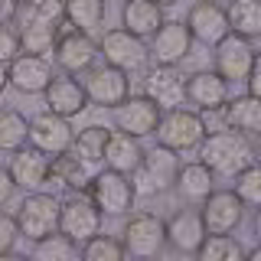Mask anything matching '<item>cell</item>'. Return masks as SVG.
I'll return each mask as SVG.
<instances>
[{"label":"cell","mask_w":261,"mask_h":261,"mask_svg":"<svg viewBox=\"0 0 261 261\" xmlns=\"http://www.w3.org/2000/svg\"><path fill=\"white\" fill-rule=\"evenodd\" d=\"M196 150H199V163H206L212 170V176H235L242 167L255 163L251 137H245V134H239V130H232V127L209 130Z\"/></svg>","instance_id":"6da1fadb"},{"label":"cell","mask_w":261,"mask_h":261,"mask_svg":"<svg viewBox=\"0 0 261 261\" xmlns=\"http://www.w3.org/2000/svg\"><path fill=\"white\" fill-rule=\"evenodd\" d=\"M179 170V153L167 150V147H150L144 150L141 163L130 170V186L137 196H163L173 193V179Z\"/></svg>","instance_id":"7a4b0ae2"},{"label":"cell","mask_w":261,"mask_h":261,"mask_svg":"<svg viewBox=\"0 0 261 261\" xmlns=\"http://www.w3.org/2000/svg\"><path fill=\"white\" fill-rule=\"evenodd\" d=\"M153 137H157L160 147L173 153H190L199 147V141L206 137V127L199 121V111H190V108H167L160 111V121L153 127Z\"/></svg>","instance_id":"3957f363"},{"label":"cell","mask_w":261,"mask_h":261,"mask_svg":"<svg viewBox=\"0 0 261 261\" xmlns=\"http://www.w3.org/2000/svg\"><path fill=\"white\" fill-rule=\"evenodd\" d=\"M121 245L130 258H160L167 251V225L160 212H137L121 228Z\"/></svg>","instance_id":"277c9868"},{"label":"cell","mask_w":261,"mask_h":261,"mask_svg":"<svg viewBox=\"0 0 261 261\" xmlns=\"http://www.w3.org/2000/svg\"><path fill=\"white\" fill-rule=\"evenodd\" d=\"M88 199L98 206L101 216H127L134 209V186H130V176L127 173H118V170H108L101 167L98 173H92L88 179Z\"/></svg>","instance_id":"5b68a950"},{"label":"cell","mask_w":261,"mask_h":261,"mask_svg":"<svg viewBox=\"0 0 261 261\" xmlns=\"http://www.w3.org/2000/svg\"><path fill=\"white\" fill-rule=\"evenodd\" d=\"M98 56H101L108 65L127 72V75H141V72L150 65V49L141 36L127 33L124 27L118 30H105V36L98 39Z\"/></svg>","instance_id":"8992f818"},{"label":"cell","mask_w":261,"mask_h":261,"mask_svg":"<svg viewBox=\"0 0 261 261\" xmlns=\"http://www.w3.org/2000/svg\"><path fill=\"white\" fill-rule=\"evenodd\" d=\"M16 228H20V239L36 242L43 235L56 232V222H59V199L53 193H39L30 190L16 206Z\"/></svg>","instance_id":"52a82bcc"},{"label":"cell","mask_w":261,"mask_h":261,"mask_svg":"<svg viewBox=\"0 0 261 261\" xmlns=\"http://www.w3.org/2000/svg\"><path fill=\"white\" fill-rule=\"evenodd\" d=\"M82 75L85 79H79V82L88 95V105H98V108L111 111L114 105H121L130 95V75L121 72V69H114V65H108V62L92 65V69H85Z\"/></svg>","instance_id":"ba28073f"},{"label":"cell","mask_w":261,"mask_h":261,"mask_svg":"<svg viewBox=\"0 0 261 261\" xmlns=\"http://www.w3.org/2000/svg\"><path fill=\"white\" fill-rule=\"evenodd\" d=\"M53 65L65 75H82L85 69H92L98 59V43L92 39V33H82V30H69L59 33L53 43Z\"/></svg>","instance_id":"9c48e42d"},{"label":"cell","mask_w":261,"mask_h":261,"mask_svg":"<svg viewBox=\"0 0 261 261\" xmlns=\"http://www.w3.org/2000/svg\"><path fill=\"white\" fill-rule=\"evenodd\" d=\"M56 228L82 245L95 232H101V212L88 199V193H72L59 202V222H56Z\"/></svg>","instance_id":"30bf717a"},{"label":"cell","mask_w":261,"mask_h":261,"mask_svg":"<svg viewBox=\"0 0 261 261\" xmlns=\"http://www.w3.org/2000/svg\"><path fill=\"white\" fill-rule=\"evenodd\" d=\"M199 219L206 235H228L242 225L245 206L232 190H212L206 199L199 202Z\"/></svg>","instance_id":"8fae6325"},{"label":"cell","mask_w":261,"mask_h":261,"mask_svg":"<svg viewBox=\"0 0 261 261\" xmlns=\"http://www.w3.org/2000/svg\"><path fill=\"white\" fill-rule=\"evenodd\" d=\"M160 105L153 98H147L144 92L141 95H127L121 105L111 108V118H114V130H124L130 137H150L153 127L160 121Z\"/></svg>","instance_id":"7c38bea8"},{"label":"cell","mask_w":261,"mask_h":261,"mask_svg":"<svg viewBox=\"0 0 261 261\" xmlns=\"http://www.w3.org/2000/svg\"><path fill=\"white\" fill-rule=\"evenodd\" d=\"M75 137L69 118H59L53 111H39L30 118V127H27V144L43 150L46 157H56V153H65Z\"/></svg>","instance_id":"4fadbf2b"},{"label":"cell","mask_w":261,"mask_h":261,"mask_svg":"<svg viewBox=\"0 0 261 261\" xmlns=\"http://www.w3.org/2000/svg\"><path fill=\"white\" fill-rule=\"evenodd\" d=\"M56 69L46 56L20 53L13 62H7V85L20 95H43V88L53 82Z\"/></svg>","instance_id":"5bb4252c"},{"label":"cell","mask_w":261,"mask_h":261,"mask_svg":"<svg viewBox=\"0 0 261 261\" xmlns=\"http://www.w3.org/2000/svg\"><path fill=\"white\" fill-rule=\"evenodd\" d=\"M193 56V36L183 20H163L150 36V59L160 65H179Z\"/></svg>","instance_id":"9a60e30c"},{"label":"cell","mask_w":261,"mask_h":261,"mask_svg":"<svg viewBox=\"0 0 261 261\" xmlns=\"http://www.w3.org/2000/svg\"><path fill=\"white\" fill-rule=\"evenodd\" d=\"M255 49H251L248 39L235 36V33H225L216 46H212V69L219 72L225 82H242L245 72L255 62Z\"/></svg>","instance_id":"2e32d148"},{"label":"cell","mask_w":261,"mask_h":261,"mask_svg":"<svg viewBox=\"0 0 261 261\" xmlns=\"http://www.w3.org/2000/svg\"><path fill=\"white\" fill-rule=\"evenodd\" d=\"M183 23H186V30H190L193 43H202V46H216L228 33L225 7L219 4V0H196Z\"/></svg>","instance_id":"e0dca14e"},{"label":"cell","mask_w":261,"mask_h":261,"mask_svg":"<svg viewBox=\"0 0 261 261\" xmlns=\"http://www.w3.org/2000/svg\"><path fill=\"white\" fill-rule=\"evenodd\" d=\"M141 75H144L141 79L144 82V95L153 98L163 111H167V108H179V105L186 101V95H183V75L176 72V65L153 62V65H147Z\"/></svg>","instance_id":"ac0fdd59"},{"label":"cell","mask_w":261,"mask_h":261,"mask_svg":"<svg viewBox=\"0 0 261 261\" xmlns=\"http://www.w3.org/2000/svg\"><path fill=\"white\" fill-rule=\"evenodd\" d=\"M49 163L53 157H46L43 150H36V147H16L10 153V167H7V173H10L13 186L16 190H39V186L49 179Z\"/></svg>","instance_id":"d6986e66"},{"label":"cell","mask_w":261,"mask_h":261,"mask_svg":"<svg viewBox=\"0 0 261 261\" xmlns=\"http://www.w3.org/2000/svg\"><path fill=\"white\" fill-rule=\"evenodd\" d=\"M43 98H46V111L59 114V118H75L88 108V95L82 88V82L75 75H53V82L43 88Z\"/></svg>","instance_id":"ffe728a7"},{"label":"cell","mask_w":261,"mask_h":261,"mask_svg":"<svg viewBox=\"0 0 261 261\" xmlns=\"http://www.w3.org/2000/svg\"><path fill=\"white\" fill-rule=\"evenodd\" d=\"M183 95L186 101L196 108H219L228 98V82L219 75L216 69H196L190 75H183Z\"/></svg>","instance_id":"44dd1931"},{"label":"cell","mask_w":261,"mask_h":261,"mask_svg":"<svg viewBox=\"0 0 261 261\" xmlns=\"http://www.w3.org/2000/svg\"><path fill=\"white\" fill-rule=\"evenodd\" d=\"M167 225V245L179 255H196L199 242L206 239V228H202L199 209H183L179 206L170 219H163Z\"/></svg>","instance_id":"7402d4cb"},{"label":"cell","mask_w":261,"mask_h":261,"mask_svg":"<svg viewBox=\"0 0 261 261\" xmlns=\"http://www.w3.org/2000/svg\"><path fill=\"white\" fill-rule=\"evenodd\" d=\"M16 10L27 13V20L16 23V30H20V53L49 56V53H53V43H56V36H59V27H62V23H53V20H46L43 13L27 10V7H16Z\"/></svg>","instance_id":"603a6c76"},{"label":"cell","mask_w":261,"mask_h":261,"mask_svg":"<svg viewBox=\"0 0 261 261\" xmlns=\"http://www.w3.org/2000/svg\"><path fill=\"white\" fill-rule=\"evenodd\" d=\"M212 190H216V176H212V170L206 167V163H199V160L179 163L176 179H173V193H176L183 202L199 206V202L206 199Z\"/></svg>","instance_id":"cb8c5ba5"},{"label":"cell","mask_w":261,"mask_h":261,"mask_svg":"<svg viewBox=\"0 0 261 261\" xmlns=\"http://www.w3.org/2000/svg\"><path fill=\"white\" fill-rule=\"evenodd\" d=\"M121 27L127 33H134V36L141 39H150L157 27L167 16H163V7L153 4V0H121Z\"/></svg>","instance_id":"d4e9b609"},{"label":"cell","mask_w":261,"mask_h":261,"mask_svg":"<svg viewBox=\"0 0 261 261\" xmlns=\"http://www.w3.org/2000/svg\"><path fill=\"white\" fill-rule=\"evenodd\" d=\"M225 114V127L239 130L245 137H258L261 134V101L255 95H228L222 105Z\"/></svg>","instance_id":"484cf974"},{"label":"cell","mask_w":261,"mask_h":261,"mask_svg":"<svg viewBox=\"0 0 261 261\" xmlns=\"http://www.w3.org/2000/svg\"><path fill=\"white\" fill-rule=\"evenodd\" d=\"M144 157V147L141 137H130L124 130H108V141H105V167L118 170V173H127L141 163Z\"/></svg>","instance_id":"4316f807"},{"label":"cell","mask_w":261,"mask_h":261,"mask_svg":"<svg viewBox=\"0 0 261 261\" xmlns=\"http://www.w3.org/2000/svg\"><path fill=\"white\" fill-rule=\"evenodd\" d=\"M105 141H108V130L101 124H88L85 130H79L69 144V153L75 157L88 173H98L105 167Z\"/></svg>","instance_id":"83f0119b"},{"label":"cell","mask_w":261,"mask_h":261,"mask_svg":"<svg viewBox=\"0 0 261 261\" xmlns=\"http://www.w3.org/2000/svg\"><path fill=\"white\" fill-rule=\"evenodd\" d=\"M225 20H228V33L255 43L261 36V0H232L225 7Z\"/></svg>","instance_id":"f1b7e54d"},{"label":"cell","mask_w":261,"mask_h":261,"mask_svg":"<svg viewBox=\"0 0 261 261\" xmlns=\"http://www.w3.org/2000/svg\"><path fill=\"white\" fill-rule=\"evenodd\" d=\"M108 0H62V16L72 30L82 33H98L105 23Z\"/></svg>","instance_id":"f546056e"},{"label":"cell","mask_w":261,"mask_h":261,"mask_svg":"<svg viewBox=\"0 0 261 261\" xmlns=\"http://www.w3.org/2000/svg\"><path fill=\"white\" fill-rule=\"evenodd\" d=\"M49 176H56L65 190H72V193H85L88 190V179H92V173H88V170L82 167L69 150L53 157V163H49Z\"/></svg>","instance_id":"4dcf8cb0"},{"label":"cell","mask_w":261,"mask_h":261,"mask_svg":"<svg viewBox=\"0 0 261 261\" xmlns=\"http://www.w3.org/2000/svg\"><path fill=\"white\" fill-rule=\"evenodd\" d=\"M33 255L39 261H75L79 258V242H72L69 235H62L59 228H56V232H49V235L33 242Z\"/></svg>","instance_id":"1f68e13d"},{"label":"cell","mask_w":261,"mask_h":261,"mask_svg":"<svg viewBox=\"0 0 261 261\" xmlns=\"http://www.w3.org/2000/svg\"><path fill=\"white\" fill-rule=\"evenodd\" d=\"M196 258L199 261H242L245 248L239 239H232V232L228 235H206L199 242V248H196Z\"/></svg>","instance_id":"d6a6232c"},{"label":"cell","mask_w":261,"mask_h":261,"mask_svg":"<svg viewBox=\"0 0 261 261\" xmlns=\"http://www.w3.org/2000/svg\"><path fill=\"white\" fill-rule=\"evenodd\" d=\"M27 114L16 111V108H0V150L4 153H13L16 147L27 144Z\"/></svg>","instance_id":"836d02e7"},{"label":"cell","mask_w":261,"mask_h":261,"mask_svg":"<svg viewBox=\"0 0 261 261\" xmlns=\"http://www.w3.org/2000/svg\"><path fill=\"white\" fill-rule=\"evenodd\" d=\"M232 179H235L232 193L242 199V206L251 209V212H258V206H261V167H258V163H248V167H242Z\"/></svg>","instance_id":"e575fe53"},{"label":"cell","mask_w":261,"mask_h":261,"mask_svg":"<svg viewBox=\"0 0 261 261\" xmlns=\"http://www.w3.org/2000/svg\"><path fill=\"white\" fill-rule=\"evenodd\" d=\"M79 255L85 261H121L124 258V245H121V239H114V235L95 232L92 239H85L79 245Z\"/></svg>","instance_id":"d590c367"},{"label":"cell","mask_w":261,"mask_h":261,"mask_svg":"<svg viewBox=\"0 0 261 261\" xmlns=\"http://www.w3.org/2000/svg\"><path fill=\"white\" fill-rule=\"evenodd\" d=\"M20 56V30L13 20H0V62H13Z\"/></svg>","instance_id":"8d00e7d4"},{"label":"cell","mask_w":261,"mask_h":261,"mask_svg":"<svg viewBox=\"0 0 261 261\" xmlns=\"http://www.w3.org/2000/svg\"><path fill=\"white\" fill-rule=\"evenodd\" d=\"M16 239H20L16 219L10 216V212H4V206H0V258H10V255H13Z\"/></svg>","instance_id":"74e56055"},{"label":"cell","mask_w":261,"mask_h":261,"mask_svg":"<svg viewBox=\"0 0 261 261\" xmlns=\"http://www.w3.org/2000/svg\"><path fill=\"white\" fill-rule=\"evenodd\" d=\"M199 121H202V127H206V134H209V130H219V127H225L222 105H219V108H202V111H199Z\"/></svg>","instance_id":"f35d334b"},{"label":"cell","mask_w":261,"mask_h":261,"mask_svg":"<svg viewBox=\"0 0 261 261\" xmlns=\"http://www.w3.org/2000/svg\"><path fill=\"white\" fill-rule=\"evenodd\" d=\"M245 88H248V92H245V95H261V62H258V56H255V62H251V69L248 72H245Z\"/></svg>","instance_id":"ab89813d"},{"label":"cell","mask_w":261,"mask_h":261,"mask_svg":"<svg viewBox=\"0 0 261 261\" xmlns=\"http://www.w3.org/2000/svg\"><path fill=\"white\" fill-rule=\"evenodd\" d=\"M13 179H10V173H7V167H0V206H7V202L13 199Z\"/></svg>","instance_id":"60d3db41"},{"label":"cell","mask_w":261,"mask_h":261,"mask_svg":"<svg viewBox=\"0 0 261 261\" xmlns=\"http://www.w3.org/2000/svg\"><path fill=\"white\" fill-rule=\"evenodd\" d=\"M16 13V0H0V20H13Z\"/></svg>","instance_id":"b9f144b4"},{"label":"cell","mask_w":261,"mask_h":261,"mask_svg":"<svg viewBox=\"0 0 261 261\" xmlns=\"http://www.w3.org/2000/svg\"><path fill=\"white\" fill-rule=\"evenodd\" d=\"M7 88H10V85H7V65H4V62H0V95H4V92H7Z\"/></svg>","instance_id":"7bdbcfd3"},{"label":"cell","mask_w":261,"mask_h":261,"mask_svg":"<svg viewBox=\"0 0 261 261\" xmlns=\"http://www.w3.org/2000/svg\"><path fill=\"white\" fill-rule=\"evenodd\" d=\"M43 0H16V7H27V10H33V7H39Z\"/></svg>","instance_id":"ee69618b"},{"label":"cell","mask_w":261,"mask_h":261,"mask_svg":"<svg viewBox=\"0 0 261 261\" xmlns=\"http://www.w3.org/2000/svg\"><path fill=\"white\" fill-rule=\"evenodd\" d=\"M153 4H160V7H173V4H179V0H153Z\"/></svg>","instance_id":"f6af8a7d"}]
</instances>
